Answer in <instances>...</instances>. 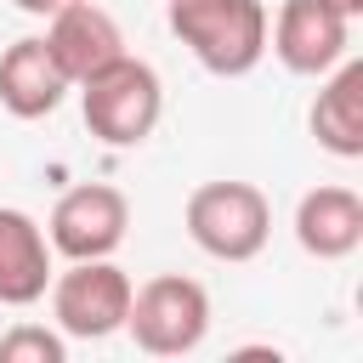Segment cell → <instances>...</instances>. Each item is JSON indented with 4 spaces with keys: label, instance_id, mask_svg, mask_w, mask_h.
Wrapping results in <instances>:
<instances>
[{
    "label": "cell",
    "instance_id": "cell-8",
    "mask_svg": "<svg viewBox=\"0 0 363 363\" xmlns=\"http://www.w3.org/2000/svg\"><path fill=\"white\" fill-rule=\"evenodd\" d=\"M57 57V68L68 74V85L91 79L96 68H108L113 57H125V40H119V23L96 6V0H74L62 11H51V28L40 34Z\"/></svg>",
    "mask_w": 363,
    "mask_h": 363
},
{
    "label": "cell",
    "instance_id": "cell-12",
    "mask_svg": "<svg viewBox=\"0 0 363 363\" xmlns=\"http://www.w3.org/2000/svg\"><path fill=\"white\" fill-rule=\"evenodd\" d=\"M312 136L335 159H363V62H335L312 102Z\"/></svg>",
    "mask_w": 363,
    "mask_h": 363
},
{
    "label": "cell",
    "instance_id": "cell-14",
    "mask_svg": "<svg viewBox=\"0 0 363 363\" xmlns=\"http://www.w3.org/2000/svg\"><path fill=\"white\" fill-rule=\"evenodd\" d=\"M17 11H28V17H51V11H62V6H74V0H11Z\"/></svg>",
    "mask_w": 363,
    "mask_h": 363
},
{
    "label": "cell",
    "instance_id": "cell-3",
    "mask_svg": "<svg viewBox=\"0 0 363 363\" xmlns=\"http://www.w3.org/2000/svg\"><path fill=\"white\" fill-rule=\"evenodd\" d=\"M187 233L216 261H250L272 233V204L255 182H204L187 193Z\"/></svg>",
    "mask_w": 363,
    "mask_h": 363
},
{
    "label": "cell",
    "instance_id": "cell-9",
    "mask_svg": "<svg viewBox=\"0 0 363 363\" xmlns=\"http://www.w3.org/2000/svg\"><path fill=\"white\" fill-rule=\"evenodd\" d=\"M62 96H68V74L57 68V57L40 34L11 40L0 51V108L11 119H45V113H57Z\"/></svg>",
    "mask_w": 363,
    "mask_h": 363
},
{
    "label": "cell",
    "instance_id": "cell-7",
    "mask_svg": "<svg viewBox=\"0 0 363 363\" xmlns=\"http://www.w3.org/2000/svg\"><path fill=\"white\" fill-rule=\"evenodd\" d=\"M352 17H340L329 0H284L278 17L267 23V45L289 74H329L346 57Z\"/></svg>",
    "mask_w": 363,
    "mask_h": 363
},
{
    "label": "cell",
    "instance_id": "cell-15",
    "mask_svg": "<svg viewBox=\"0 0 363 363\" xmlns=\"http://www.w3.org/2000/svg\"><path fill=\"white\" fill-rule=\"evenodd\" d=\"M329 6H335L340 17H357V11H363V0H329Z\"/></svg>",
    "mask_w": 363,
    "mask_h": 363
},
{
    "label": "cell",
    "instance_id": "cell-4",
    "mask_svg": "<svg viewBox=\"0 0 363 363\" xmlns=\"http://www.w3.org/2000/svg\"><path fill=\"white\" fill-rule=\"evenodd\" d=\"M125 329L136 335L142 352L153 357H182L204 340L210 329V295L199 278H182V272H159L147 278L142 289H130V312H125Z\"/></svg>",
    "mask_w": 363,
    "mask_h": 363
},
{
    "label": "cell",
    "instance_id": "cell-13",
    "mask_svg": "<svg viewBox=\"0 0 363 363\" xmlns=\"http://www.w3.org/2000/svg\"><path fill=\"white\" fill-rule=\"evenodd\" d=\"M68 340L40 329V323H17L11 335H0V363H62Z\"/></svg>",
    "mask_w": 363,
    "mask_h": 363
},
{
    "label": "cell",
    "instance_id": "cell-2",
    "mask_svg": "<svg viewBox=\"0 0 363 363\" xmlns=\"http://www.w3.org/2000/svg\"><path fill=\"white\" fill-rule=\"evenodd\" d=\"M79 113L91 125L96 142L108 147H136L153 136L159 113H164V85L142 57H113L108 68H96L91 79H79Z\"/></svg>",
    "mask_w": 363,
    "mask_h": 363
},
{
    "label": "cell",
    "instance_id": "cell-10",
    "mask_svg": "<svg viewBox=\"0 0 363 363\" xmlns=\"http://www.w3.org/2000/svg\"><path fill=\"white\" fill-rule=\"evenodd\" d=\"M51 289V238L34 216L0 210V306H34Z\"/></svg>",
    "mask_w": 363,
    "mask_h": 363
},
{
    "label": "cell",
    "instance_id": "cell-6",
    "mask_svg": "<svg viewBox=\"0 0 363 363\" xmlns=\"http://www.w3.org/2000/svg\"><path fill=\"white\" fill-rule=\"evenodd\" d=\"M125 227H130V204L119 187L108 182H85V187H68L51 210V250L68 255V261H96V255H113L125 244Z\"/></svg>",
    "mask_w": 363,
    "mask_h": 363
},
{
    "label": "cell",
    "instance_id": "cell-11",
    "mask_svg": "<svg viewBox=\"0 0 363 363\" xmlns=\"http://www.w3.org/2000/svg\"><path fill=\"white\" fill-rule=\"evenodd\" d=\"M295 238L318 261H340L363 244V199L352 187H312L295 204Z\"/></svg>",
    "mask_w": 363,
    "mask_h": 363
},
{
    "label": "cell",
    "instance_id": "cell-1",
    "mask_svg": "<svg viewBox=\"0 0 363 363\" xmlns=\"http://www.w3.org/2000/svg\"><path fill=\"white\" fill-rule=\"evenodd\" d=\"M170 28L221 79H238L267 57V6L261 0H170Z\"/></svg>",
    "mask_w": 363,
    "mask_h": 363
},
{
    "label": "cell",
    "instance_id": "cell-5",
    "mask_svg": "<svg viewBox=\"0 0 363 363\" xmlns=\"http://www.w3.org/2000/svg\"><path fill=\"white\" fill-rule=\"evenodd\" d=\"M125 312H130V278L108 255L74 261L68 272H51V318L62 335L102 340V335L125 329Z\"/></svg>",
    "mask_w": 363,
    "mask_h": 363
}]
</instances>
